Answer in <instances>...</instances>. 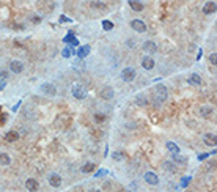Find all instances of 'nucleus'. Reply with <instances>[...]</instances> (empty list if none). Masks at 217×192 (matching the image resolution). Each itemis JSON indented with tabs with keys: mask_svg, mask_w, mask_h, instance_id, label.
<instances>
[{
	"mask_svg": "<svg viewBox=\"0 0 217 192\" xmlns=\"http://www.w3.org/2000/svg\"><path fill=\"white\" fill-rule=\"evenodd\" d=\"M168 98V91H167V87L165 85H157L154 87V101L157 104H162L165 103Z\"/></svg>",
	"mask_w": 217,
	"mask_h": 192,
	"instance_id": "f257e3e1",
	"label": "nucleus"
},
{
	"mask_svg": "<svg viewBox=\"0 0 217 192\" xmlns=\"http://www.w3.org/2000/svg\"><path fill=\"white\" fill-rule=\"evenodd\" d=\"M135 76H137L135 69L131 68V66H128V68H124V69L121 71V79H123L124 82H132V80L135 79Z\"/></svg>",
	"mask_w": 217,
	"mask_h": 192,
	"instance_id": "f03ea898",
	"label": "nucleus"
},
{
	"mask_svg": "<svg viewBox=\"0 0 217 192\" xmlns=\"http://www.w3.org/2000/svg\"><path fill=\"white\" fill-rule=\"evenodd\" d=\"M72 94H74V98L76 99H85V96H87V91H85V88L80 85V84H74L72 85Z\"/></svg>",
	"mask_w": 217,
	"mask_h": 192,
	"instance_id": "7ed1b4c3",
	"label": "nucleus"
},
{
	"mask_svg": "<svg viewBox=\"0 0 217 192\" xmlns=\"http://www.w3.org/2000/svg\"><path fill=\"white\" fill-rule=\"evenodd\" d=\"M131 27H132V30H135L138 33L147 32V24H145L143 21H140V19H132L131 21Z\"/></svg>",
	"mask_w": 217,
	"mask_h": 192,
	"instance_id": "20e7f679",
	"label": "nucleus"
},
{
	"mask_svg": "<svg viewBox=\"0 0 217 192\" xmlns=\"http://www.w3.org/2000/svg\"><path fill=\"white\" fill-rule=\"evenodd\" d=\"M142 49L147 52V54H156L157 52V44L154 43V41H145L143 44H142Z\"/></svg>",
	"mask_w": 217,
	"mask_h": 192,
	"instance_id": "39448f33",
	"label": "nucleus"
},
{
	"mask_svg": "<svg viewBox=\"0 0 217 192\" xmlns=\"http://www.w3.org/2000/svg\"><path fill=\"white\" fill-rule=\"evenodd\" d=\"M47 181H49V184H51L52 187H60L61 183H63L61 175H58V173H51L49 176H47Z\"/></svg>",
	"mask_w": 217,
	"mask_h": 192,
	"instance_id": "423d86ee",
	"label": "nucleus"
},
{
	"mask_svg": "<svg viewBox=\"0 0 217 192\" xmlns=\"http://www.w3.org/2000/svg\"><path fill=\"white\" fill-rule=\"evenodd\" d=\"M10 71L14 74H20L24 71V63L19 62V60H11L10 62Z\"/></svg>",
	"mask_w": 217,
	"mask_h": 192,
	"instance_id": "0eeeda50",
	"label": "nucleus"
},
{
	"mask_svg": "<svg viewBox=\"0 0 217 192\" xmlns=\"http://www.w3.org/2000/svg\"><path fill=\"white\" fill-rule=\"evenodd\" d=\"M41 91H43L46 96H55V93H57L54 84H49V82H46V84L41 85Z\"/></svg>",
	"mask_w": 217,
	"mask_h": 192,
	"instance_id": "6e6552de",
	"label": "nucleus"
},
{
	"mask_svg": "<svg viewBox=\"0 0 217 192\" xmlns=\"http://www.w3.org/2000/svg\"><path fill=\"white\" fill-rule=\"evenodd\" d=\"M99 96H101L102 99L109 101V99H112L113 96H115V91H113V88H112V87H104V88L99 91Z\"/></svg>",
	"mask_w": 217,
	"mask_h": 192,
	"instance_id": "1a4fd4ad",
	"label": "nucleus"
},
{
	"mask_svg": "<svg viewBox=\"0 0 217 192\" xmlns=\"http://www.w3.org/2000/svg\"><path fill=\"white\" fill-rule=\"evenodd\" d=\"M145 181L151 186H157L159 184V176L154 173V172H147L145 173Z\"/></svg>",
	"mask_w": 217,
	"mask_h": 192,
	"instance_id": "9d476101",
	"label": "nucleus"
},
{
	"mask_svg": "<svg viewBox=\"0 0 217 192\" xmlns=\"http://www.w3.org/2000/svg\"><path fill=\"white\" fill-rule=\"evenodd\" d=\"M203 142H205V145H208V147H215V143H217V137H215V134L208 132V134H205V135H203Z\"/></svg>",
	"mask_w": 217,
	"mask_h": 192,
	"instance_id": "9b49d317",
	"label": "nucleus"
},
{
	"mask_svg": "<svg viewBox=\"0 0 217 192\" xmlns=\"http://www.w3.org/2000/svg\"><path fill=\"white\" fill-rule=\"evenodd\" d=\"M142 66L147 69V71H151V69L154 68V60H153V57L145 55V57L142 58Z\"/></svg>",
	"mask_w": 217,
	"mask_h": 192,
	"instance_id": "f8f14e48",
	"label": "nucleus"
},
{
	"mask_svg": "<svg viewBox=\"0 0 217 192\" xmlns=\"http://www.w3.org/2000/svg\"><path fill=\"white\" fill-rule=\"evenodd\" d=\"M38 187H39V184H38V181H36L35 178H29V180L25 181V189H27L29 192H36Z\"/></svg>",
	"mask_w": 217,
	"mask_h": 192,
	"instance_id": "ddd939ff",
	"label": "nucleus"
},
{
	"mask_svg": "<svg viewBox=\"0 0 217 192\" xmlns=\"http://www.w3.org/2000/svg\"><path fill=\"white\" fill-rule=\"evenodd\" d=\"M172 162H173L175 165L178 164V165L183 167V165H187V158H186V156H181V154H173V156H172Z\"/></svg>",
	"mask_w": 217,
	"mask_h": 192,
	"instance_id": "4468645a",
	"label": "nucleus"
},
{
	"mask_svg": "<svg viewBox=\"0 0 217 192\" xmlns=\"http://www.w3.org/2000/svg\"><path fill=\"white\" fill-rule=\"evenodd\" d=\"M215 8H217L215 2H206L203 5V13L205 14H212V13H215Z\"/></svg>",
	"mask_w": 217,
	"mask_h": 192,
	"instance_id": "2eb2a0df",
	"label": "nucleus"
},
{
	"mask_svg": "<svg viewBox=\"0 0 217 192\" xmlns=\"http://www.w3.org/2000/svg\"><path fill=\"white\" fill-rule=\"evenodd\" d=\"M198 113H200V117L208 118V117H211V115L214 113V109H212V107H208V106H201V107L198 109Z\"/></svg>",
	"mask_w": 217,
	"mask_h": 192,
	"instance_id": "dca6fc26",
	"label": "nucleus"
},
{
	"mask_svg": "<svg viewBox=\"0 0 217 192\" xmlns=\"http://www.w3.org/2000/svg\"><path fill=\"white\" fill-rule=\"evenodd\" d=\"M5 140L7 142H17L19 140V132H16V131H8L7 134H5Z\"/></svg>",
	"mask_w": 217,
	"mask_h": 192,
	"instance_id": "f3484780",
	"label": "nucleus"
},
{
	"mask_svg": "<svg viewBox=\"0 0 217 192\" xmlns=\"http://www.w3.org/2000/svg\"><path fill=\"white\" fill-rule=\"evenodd\" d=\"M135 104H137V106H142V107L147 106V104H148L147 94H143V93H142V94H137V96H135Z\"/></svg>",
	"mask_w": 217,
	"mask_h": 192,
	"instance_id": "a211bd4d",
	"label": "nucleus"
},
{
	"mask_svg": "<svg viewBox=\"0 0 217 192\" xmlns=\"http://www.w3.org/2000/svg\"><path fill=\"white\" fill-rule=\"evenodd\" d=\"M90 7H91L93 10H101V11H106V10H107V5H106L104 2H96V0H93V2L90 3Z\"/></svg>",
	"mask_w": 217,
	"mask_h": 192,
	"instance_id": "6ab92c4d",
	"label": "nucleus"
},
{
	"mask_svg": "<svg viewBox=\"0 0 217 192\" xmlns=\"http://www.w3.org/2000/svg\"><path fill=\"white\" fill-rule=\"evenodd\" d=\"M167 150L170 151L172 154H179V147L173 142H167Z\"/></svg>",
	"mask_w": 217,
	"mask_h": 192,
	"instance_id": "aec40b11",
	"label": "nucleus"
},
{
	"mask_svg": "<svg viewBox=\"0 0 217 192\" xmlns=\"http://www.w3.org/2000/svg\"><path fill=\"white\" fill-rule=\"evenodd\" d=\"M162 167L167 170V172H172V173H175L176 172V165L172 162V161H165L164 164H162Z\"/></svg>",
	"mask_w": 217,
	"mask_h": 192,
	"instance_id": "412c9836",
	"label": "nucleus"
},
{
	"mask_svg": "<svg viewBox=\"0 0 217 192\" xmlns=\"http://www.w3.org/2000/svg\"><path fill=\"white\" fill-rule=\"evenodd\" d=\"M10 164H11V158H10L7 153H0V165L7 167V165H10Z\"/></svg>",
	"mask_w": 217,
	"mask_h": 192,
	"instance_id": "4be33fe9",
	"label": "nucleus"
},
{
	"mask_svg": "<svg viewBox=\"0 0 217 192\" xmlns=\"http://www.w3.org/2000/svg\"><path fill=\"white\" fill-rule=\"evenodd\" d=\"M189 84H192V85H200L201 84V77L198 76V74H190V77H189V80H187Z\"/></svg>",
	"mask_w": 217,
	"mask_h": 192,
	"instance_id": "5701e85b",
	"label": "nucleus"
},
{
	"mask_svg": "<svg viewBox=\"0 0 217 192\" xmlns=\"http://www.w3.org/2000/svg\"><path fill=\"white\" fill-rule=\"evenodd\" d=\"M129 7H131L134 11H143V8H145L143 3H140V2H134V0H131V2H129Z\"/></svg>",
	"mask_w": 217,
	"mask_h": 192,
	"instance_id": "b1692460",
	"label": "nucleus"
},
{
	"mask_svg": "<svg viewBox=\"0 0 217 192\" xmlns=\"http://www.w3.org/2000/svg\"><path fill=\"white\" fill-rule=\"evenodd\" d=\"M106 120H107V117H106L104 113H101V112H96V113H94V121H96V123L102 125Z\"/></svg>",
	"mask_w": 217,
	"mask_h": 192,
	"instance_id": "393cba45",
	"label": "nucleus"
},
{
	"mask_svg": "<svg viewBox=\"0 0 217 192\" xmlns=\"http://www.w3.org/2000/svg\"><path fill=\"white\" fill-rule=\"evenodd\" d=\"M84 173H90V172H93L94 170V164L93 162H87V164H84L82 165V169H80Z\"/></svg>",
	"mask_w": 217,
	"mask_h": 192,
	"instance_id": "a878e982",
	"label": "nucleus"
},
{
	"mask_svg": "<svg viewBox=\"0 0 217 192\" xmlns=\"http://www.w3.org/2000/svg\"><path fill=\"white\" fill-rule=\"evenodd\" d=\"M90 54V46H82L80 49H79V57L80 58H84L85 55H88Z\"/></svg>",
	"mask_w": 217,
	"mask_h": 192,
	"instance_id": "bb28decb",
	"label": "nucleus"
},
{
	"mask_svg": "<svg viewBox=\"0 0 217 192\" xmlns=\"http://www.w3.org/2000/svg\"><path fill=\"white\" fill-rule=\"evenodd\" d=\"M112 159H113V161H123V159H124V153H123V151L112 153Z\"/></svg>",
	"mask_w": 217,
	"mask_h": 192,
	"instance_id": "cd10ccee",
	"label": "nucleus"
},
{
	"mask_svg": "<svg viewBox=\"0 0 217 192\" xmlns=\"http://www.w3.org/2000/svg\"><path fill=\"white\" fill-rule=\"evenodd\" d=\"M102 27H104V30H112V29H113V22L104 21V22H102Z\"/></svg>",
	"mask_w": 217,
	"mask_h": 192,
	"instance_id": "c85d7f7f",
	"label": "nucleus"
},
{
	"mask_svg": "<svg viewBox=\"0 0 217 192\" xmlns=\"http://www.w3.org/2000/svg\"><path fill=\"white\" fill-rule=\"evenodd\" d=\"M209 62L212 63V66H215V65H217V54H215V52H212V54L209 55Z\"/></svg>",
	"mask_w": 217,
	"mask_h": 192,
	"instance_id": "c756f323",
	"label": "nucleus"
},
{
	"mask_svg": "<svg viewBox=\"0 0 217 192\" xmlns=\"http://www.w3.org/2000/svg\"><path fill=\"white\" fill-rule=\"evenodd\" d=\"M69 55H71V49H69V47H65V49H63V57L68 58Z\"/></svg>",
	"mask_w": 217,
	"mask_h": 192,
	"instance_id": "7c9ffc66",
	"label": "nucleus"
},
{
	"mask_svg": "<svg viewBox=\"0 0 217 192\" xmlns=\"http://www.w3.org/2000/svg\"><path fill=\"white\" fill-rule=\"evenodd\" d=\"M7 74H8V73H7V71H3V69H0V79H5V77H7Z\"/></svg>",
	"mask_w": 217,
	"mask_h": 192,
	"instance_id": "2f4dec72",
	"label": "nucleus"
},
{
	"mask_svg": "<svg viewBox=\"0 0 217 192\" xmlns=\"http://www.w3.org/2000/svg\"><path fill=\"white\" fill-rule=\"evenodd\" d=\"M68 21H69V19H68V17H63V16H61V17H60V22H68Z\"/></svg>",
	"mask_w": 217,
	"mask_h": 192,
	"instance_id": "473e14b6",
	"label": "nucleus"
},
{
	"mask_svg": "<svg viewBox=\"0 0 217 192\" xmlns=\"http://www.w3.org/2000/svg\"><path fill=\"white\" fill-rule=\"evenodd\" d=\"M128 46H129V47H134V41L129 39V41H128Z\"/></svg>",
	"mask_w": 217,
	"mask_h": 192,
	"instance_id": "72a5a7b5",
	"label": "nucleus"
},
{
	"mask_svg": "<svg viewBox=\"0 0 217 192\" xmlns=\"http://www.w3.org/2000/svg\"><path fill=\"white\" fill-rule=\"evenodd\" d=\"M5 85H7V82H0V90H3Z\"/></svg>",
	"mask_w": 217,
	"mask_h": 192,
	"instance_id": "f704fd0d",
	"label": "nucleus"
},
{
	"mask_svg": "<svg viewBox=\"0 0 217 192\" xmlns=\"http://www.w3.org/2000/svg\"><path fill=\"white\" fill-rule=\"evenodd\" d=\"M88 192H101V190H99V189H90Z\"/></svg>",
	"mask_w": 217,
	"mask_h": 192,
	"instance_id": "c9c22d12",
	"label": "nucleus"
}]
</instances>
